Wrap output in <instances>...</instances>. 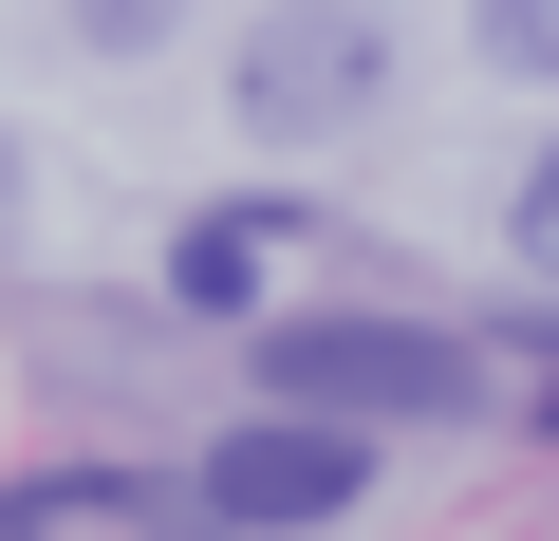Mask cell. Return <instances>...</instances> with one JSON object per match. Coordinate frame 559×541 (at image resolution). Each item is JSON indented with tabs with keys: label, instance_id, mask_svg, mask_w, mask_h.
Segmentation results:
<instances>
[{
	"label": "cell",
	"instance_id": "6da1fadb",
	"mask_svg": "<svg viewBox=\"0 0 559 541\" xmlns=\"http://www.w3.org/2000/svg\"><path fill=\"white\" fill-rule=\"evenodd\" d=\"M261 411H336V430H448L485 411V355L429 318H280L261 337Z\"/></svg>",
	"mask_w": 559,
	"mask_h": 541
},
{
	"label": "cell",
	"instance_id": "7a4b0ae2",
	"mask_svg": "<svg viewBox=\"0 0 559 541\" xmlns=\"http://www.w3.org/2000/svg\"><path fill=\"white\" fill-rule=\"evenodd\" d=\"M373 94H392V20L373 0H280V20H242V57H224V113L261 150H336Z\"/></svg>",
	"mask_w": 559,
	"mask_h": 541
},
{
	"label": "cell",
	"instance_id": "3957f363",
	"mask_svg": "<svg viewBox=\"0 0 559 541\" xmlns=\"http://www.w3.org/2000/svg\"><path fill=\"white\" fill-rule=\"evenodd\" d=\"M187 504L242 522V541H318V522L373 504V430H336V411H242V430L187 448Z\"/></svg>",
	"mask_w": 559,
	"mask_h": 541
},
{
	"label": "cell",
	"instance_id": "277c9868",
	"mask_svg": "<svg viewBox=\"0 0 559 541\" xmlns=\"http://www.w3.org/2000/svg\"><path fill=\"white\" fill-rule=\"evenodd\" d=\"M261 243H280V205H205V224L168 243V299H187V318H242V299H261Z\"/></svg>",
	"mask_w": 559,
	"mask_h": 541
},
{
	"label": "cell",
	"instance_id": "5b68a950",
	"mask_svg": "<svg viewBox=\"0 0 559 541\" xmlns=\"http://www.w3.org/2000/svg\"><path fill=\"white\" fill-rule=\"evenodd\" d=\"M466 38H485V75H559V0H466Z\"/></svg>",
	"mask_w": 559,
	"mask_h": 541
},
{
	"label": "cell",
	"instance_id": "8992f818",
	"mask_svg": "<svg viewBox=\"0 0 559 541\" xmlns=\"http://www.w3.org/2000/svg\"><path fill=\"white\" fill-rule=\"evenodd\" d=\"M503 261H522V281H559V150L503 187Z\"/></svg>",
	"mask_w": 559,
	"mask_h": 541
},
{
	"label": "cell",
	"instance_id": "52a82bcc",
	"mask_svg": "<svg viewBox=\"0 0 559 541\" xmlns=\"http://www.w3.org/2000/svg\"><path fill=\"white\" fill-rule=\"evenodd\" d=\"M57 20H75L94 57H150V38H187V0H57Z\"/></svg>",
	"mask_w": 559,
	"mask_h": 541
},
{
	"label": "cell",
	"instance_id": "ba28073f",
	"mask_svg": "<svg viewBox=\"0 0 559 541\" xmlns=\"http://www.w3.org/2000/svg\"><path fill=\"white\" fill-rule=\"evenodd\" d=\"M0 187H20V150H0Z\"/></svg>",
	"mask_w": 559,
	"mask_h": 541
},
{
	"label": "cell",
	"instance_id": "9c48e42d",
	"mask_svg": "<svg viewBox=\"0 0 559 541\" xmlns=\"http://www.w3.org/2000/svg\"><path fill=\"white\" fill-rule=\"evenodd\" d=\"M540 430H559V392H540Z\"/></svg>",
	"mask_w": 559,
	"mask_h": 541
}]
</instances>
